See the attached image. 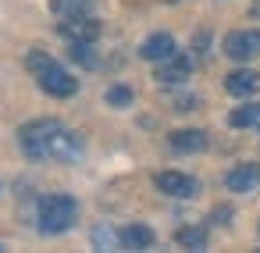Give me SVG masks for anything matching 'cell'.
I'll use <instances>...</instances> for the list:
<instances>
[{"instance_id":"1","label":"cell","mask_w":260,"mask_h":253,"mask_svg":"<svg viewBox=\"0 0 260 253\" xmlns=\"http://www.w3.org/2000/svg\"><path fill=\"white\" fill-rule=\"evenodd\" d=\"M18 143H22L25 157H32V161H61V164H72V161L82 157L79 132L64 129L57 118H36V121L22 125Z\"/></svg>"},{"instance_id":"2","label":"cell","mask_w":260,"mask_h":253,"mask_svg":"<svg viewBox=\"0 0 260 253\" xmlns=\"http://www.w3.org/2000/svg\"><path fill=\"white\" fill-rule=\"evenodd\" d=\"M36 221H40V232L43 235H61L68 232L75 221H79V203L75 196L68 193H50L40 200V210H36Z\"/></svg>"},{"instance_id":"3","label":"cell","mask_w":260,"mask_h":253,"mask_svg":"<svg viewBox=\"0 0 260 253\" xmlns=\"http://www.w3.org/2000/svg\"><path fill=\"white\" fill-rule=\"evenodd\" d=\"M36 82H40V89H43L47 97H61V100H64V97H72V93L79 89V82H75V79L57 65V61L43 65V68L36 72Z\"/></svg>"},{"instance_id":"4","label":"cell","mask_w":260,"mask_h":253,"mask_svg":"<svg viewBox=\"0 0 260 253\" xmlns=\"http://www.w3.org/2000/svg\"><path fill=\"white\" fill-rule=\"evenodd\" d=\"M224 54L232 61H253L260 54V29H239L224 36Z\"/></svg>"},{"instance_id":"5","label":"cell","mask_w":260,"mask_h":253,"mask_svg":"<svg viewBox=\"0 0 260 253\" xmlns=\"http://www.w3.org/2000/svg\"><path fill=\"white\" fill-rule=\"evenodd\" d=\"M153 185L160 193L175 196V200H189V196L200 193V182L189 178V175H182V171H160V175H153Z\"/></svg>"},{"instance_id":"6","label":"cell","mask_w":260,"mask_h":253,"mask_svg":"<svg viewBox=\"0 0 260 253\" xmlns=\"http://www.w3.org/2000/svg\"><path fill=\"white\" fill-rule=\"evenodd\" d=\"M57 29H61V36H64L68 43H96V40H100V22H93L89 15L64 18Z\"/></svg>"},{"instance_id":"7","label":"cell","mask_w":260,"mask_h":253,"mask_svg":"<svg viewBox=\"0 0 260 253\" xmlns=\"http://www.w3.org/2000/svg\"><path fill=\"white\" fill-rule=\"evenodd\" d=\"M192 75V61L185 57V54H171L168 61H160V68H157V82H164V86H178V82H185Z\"/></svg>"},{"instance_id":"8","label":"cell","mask_w":260,"mask_h":253,"mask_svg":"<svg viewBox=\"0 0 260 253\" xmlns=\"http://www.w3.org/2000/svg\"><path fill=\"white\" fill-rule=\"evenodd\" d=\"M260 185V164H235L224 175V189L228 193H253Z\"/></svg>"},{"instance_id":"9","label":"cell","mask_w":260,"mask_h":253,"mask_svg":"<svg viewBox=\"0 0 260 253\" xmlns=\"http://www.w3.org/2000/svg\"><path fill=\"white\" fill-rule=\"evenodd\" d=\"M175 54V40L168 36V33H153V36H146L143 40V47H139V57H146V61H168Z\"/></svg>"},{"instance_id":"10","label":"cell","mask_w":260,"mask_h":253,"mask_svg":"<svg viewBox=\"0 0 260 253\" xmlns=\"http://www.w3.org/2000/svg\"><path fill=\"white\" fill-rule=\"evenodd\" d=\"M256 86H260V75L249 72V68H239V72L224 75V89H228L232 97H253Z\"/></svg>"},{"instance_id":"11","label":"cell","mask_w":260,"mask_h":253,"mask_svg":"<svg viewBox=\"0 0 260 253\" xmlns=\"http://www.w3.org/2000/svg\"><path fill=\"white\" fill-rule=\"evenodd\" d=\"M168 143H171V150H178V153H196V150L207 146V132H200V129H178V132L168 136Z\"/></svg>"},{"instance_id":"12","label":"cell","mask_w":260,"mask_h":253,"mask_svg":"<svg viewBox=\"0 0 260 253\" xmlns=\"http://www.w3.org/2000/svg\"><path fill=\"white\" fill-rule=\"evenodd\" d=\"M118 239H121L125 249H150V246H153V228H146V225H128V228L118 232Z\"/></svg>"},{"instance_id":"13","label":"cell","mask_w":260,"mask_h":253,"mask_svg":"<svg viewBox=\"0 0 260 253\" xmlns=\"http://www.w3.org/2000/svg\"><path fill=\"white\" fill-rule=\"evenodd\" d=\"M232 129H260V104H242L228 114Z\"/></svg>"},{"instance_id":"14","label":"cell","mask_w":260,"mask_h":253,"mask_svg":"<svg viewBox=\"0 0 260 253\" xmlns=\"http://www.w3.org/2000/svg\"><path fill=\"white\" fill-rule=\"evenodd\" d=\"M89 8H93V0H54V4H50V11H54L57 18H75V15H89Z\"/></svg>"},{"instance_id":"15","label":"cell","mask_w":260,"mask_h":253,"mask_svg":"<svg viewBox=\"0 0 260 253\" xmlns=\"http://www.w3.org/2000/svg\"><path fill=\"white\" fill-rule=\"evenodd\" d=\"M178 246H185V249H207V228H196V225H189V228H178Z\"/></svg>"},{"instance_id":"16","label":"cell","mask_w":260,"mask_h":253,"mask_svg":"<svg viewBox=\"0 0 260 253\" xmlns=\"http://www.w3.org/2000/svg\"><path fill=\"white\" fill-rule=\"evenodd\" d=\"M68 57L82 68H96V54H93V43H72L68 47Z\"/></svg>"},{"instance_id":"17","label":"cell","mask_w":260,"mask_h":253,"mask_svg":"<svg viewBox=\"0 0 260 253\" xmlns=\"http://www.w3.org/2000/svg\"><path fill=\"white\" fill-rule=\"evenodd\" d=\"M93 246H96V249H111V246H121V239H118L114 228L96 225V228H93Z\"/></svg>"},{"instance_id":"18","label":"cell","mask_w":260,"mask_h":253,"mask_svg":"<svg viewBox=\"0 0 260 253\" xmlns=\"http://www.w3.org/2000/svg\"><path fill=\"white\" fill-rule=\"evenodd\" d=\"M107 104L111 107H128L132 104V89L128 86H111L107 89Z\"/></svg>"},{"instance_id":"19","label":"cell","mask_w":260,"mask_h":253,"mask_svg":"<svg viewBox=\"0 0 260 253\" xmlns=\"http://www.w3.org/2000/svg\"><path fill=\"white\" fill-rule=\"evenodd\" d=\"M210 217H214V225H228V217H232V210H228V207H217V210H214Z\"/></svg>"}]
</instances>
